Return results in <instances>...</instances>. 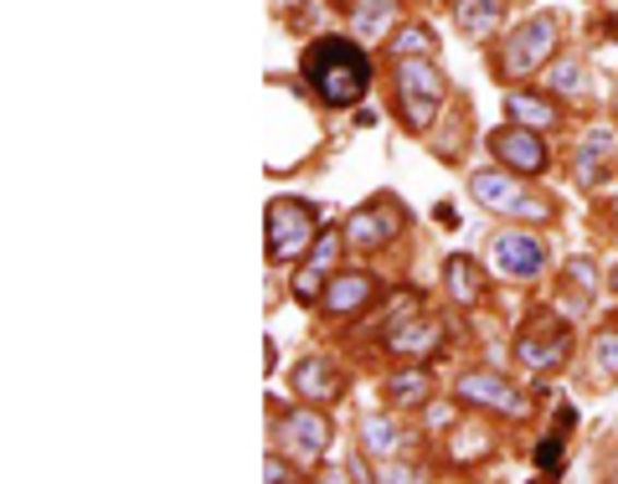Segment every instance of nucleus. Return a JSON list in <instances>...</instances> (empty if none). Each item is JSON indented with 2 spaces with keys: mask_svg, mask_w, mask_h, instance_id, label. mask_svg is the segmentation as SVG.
<instances>
[{
  "mask_svg": "<svg viewBox=\"0 0 618 484\" xmlns=\"http://www.w3.org/2000/svg\"><path fill=\"white\" fill-rule=\"evenodd\" d=\"M299 72H305V83L314 88V98L330 108L361 104L366 88H371V62H366V52L356 42H346V36L314 42L305 52V62H299Z\"/></svg>",
  "mask_w": 618,
  "mask_h": 484,
  "instance_id": "f257e3e1",
  "label": "nucleus"
},
{
  "mask_svg": "<svg viewBox=\"0 0 618 484\" xmlns=\"http://www.w3.org/2000/svg\"><path fill=\"white\" fill-rule=\"evenodd\" d=\"M320 222H314V206L299 197H278L269 201V258L273 263H289L314 243Z\"/></svg>",
  "mask_w": 618,
  "mask_h": 484,
  "instance_id": "f03ea898",
  "label": "nucleus"
},
{
  "mask_svg": "<svg viewBox=\"0 0 618 484\" xmlns=\"http://www.w3.org/2000/svg\"><path fill=\"white\" fill-rule=\"evenodd\" d=\"M397 93H402V119H407V129H428L438 104H443V78H438L433 62L402 57L397 62Z\"/></svg>",
  "mask_w": 618,
  "mask_h": 484,
  "instance_id": "7ed1b4c3",
  "label": "nucleus"
},
{
  "mask_svg": "<svg viewBox=\"0 0 618 484\" xmlns=\"http://www.w3.org/2000/svg\"><path fill=\"white\" fill-rule=\"evenodd\" d=\"M551 47H557V16L542 11L526 26H515V36L506 42V72H536L551 57Z\"/></svg>",
  "mask_w": 618,
  "mask_h": 484,
  "instance_id": "20e7f679",
  "label": "nucleus"
},
{
  "mask_svg": "<svg viewBox=\"0 0 618 484\" xmlns=\"http://www.w3.org/2000/svg\"><path fill=\"white\" fill-rule=\"evenodd\" d=\"M490 150H495V161H506L515 176H542V170H546V144L536 140L526 125L495 129V134H490Z\"/></svg>",
  "mask_w": 618,
  "mask_h": 484,
  "instance_id": "39448f33",
  "label": "nucleus"
},
{
  "mask_svg": "<svg viewBox=\"0 0 618 484\" xmlns=\"http://www.w3.org/2000/svg\"><path fill=\"white\" fill-rule=\"evenodd\" d=\"M459 402H470V408H490V413H506V417L526 413V397L515 392L506 377H495V371H470V377L459 381Z\"/></svg>",
  "mask_w": 618,
  "mask_h": 484,
  "instance_id": "423d86ee",
  "label": "nucleus"
},
{
  "mask_svg": "<svg viewBox=\"0 0 618 484\" xmlns=\"http://www.w3.org/2000/svg\"><path fill=\"white\" fill-rule=\"evenodd\" d=\"M490 263L506 279H536L546 269V248L531 233H500L490 243Z\"/></svg>",
  "mask_w": 618,
  "mask_h": 484,
  "instance_id": "0eeeda50",
  "label": "nucleus"
},
{
  "mask_svg": "<svg viewBox=\"0 0 618 484\" xmlns=\"http://www.w3.org/2000/svg\"><path fill=\"white\" fill-rule=\"evenodd\" d=\"M278 438H284V449H289L299 464H320L330 449V423L320 413H289L284 428H278Z\"/></svg>",
  "mask_w": 618,
  "mask_h": 484,
  "instance_id": "6e6552de",
  "label": "nucleus"
},
{
  "mask_svg": "<svg viewBox=\"0 0 618 484\" xmlns=\"http://www.w3.org/2000/svg\"><path fill=\"white\" fill-rule=\"evenodd\" d=\"M397 227H402L397 206H392V201H371V206H361V212L346 222V243L350 248H382V243H392Z\"/></svg>",
  "mask_w": 618,
  "mask_h": 484,
  "instance_id": "1a4fd4ad",
  "label": "nucleus"
},
{
  "mask_svg": "<svg viewBox=\"0 0 618 484\" xmlns=\"http://www.w3.org/2000/svg\"><path fill=\"white\" fill-rule=\"evenodd\" d=\"M470 191H474V201H479V206H490V212H510V216H515L521 206H526L521 180L506 176V170H474Z\"/></svg>",
  "mask_w": 618,
  "mask_h": 484,
  "instance_id": "9d476101",
  "label": "nucleus"
},
{
  "mask_svg": "<svg viewBox=\"0 0 618 484\" xmlns=\"http://www.w3.org/2000/svg\"><path fill=\"white\" fill-rule=\"evenodd\" d=\"M377 299V279L371 273H341L325 284V309L330 315H361Z\"/></svg>",
  "mask_w": 618,
  "mask_h": 484,
  "instance_id": "9b49d317",
  "label": "nucleus"
},
{
  "mask_svg": "<svg viewBox=\"0 0 618 484\" xmlns=\"http://www.w3.org/2000/svg\"><path fill=\"white\" fill-rule=\"evenodd\" d=\"M289 381L305 402H335V397H341V377H335V366H330L325 356H305L294 366Z\"/></svg>",
  "mask_w": 618,
  "mask_h": 484,
  "instance_id": "f8f14e48",
  "label": "nucleus"
},
{
  "mask_svg": "<svg viewBox=\"0 0 618 484\" xmlns=\"http://www.w3.org/2000/svg\"><path fill=\"white\" fill-rule=\"evenodd\" d=\"M515 356H521V366H531V371L562 366L567 361V330L557 324V330H546V335H521V341H515Z\"/></svg>",
  "mask_w": 618,
  "mask_h": 484,
  "instance_id": "ddd939ff",
  "label": "nucleus"
},
{
  "mask_svg": "<svg viewBox=\"0 0 618 484\" xmlns=\"http://www.w3.org/2000/svg\"><path fill=\"white\" fill-rule=\"evenodd\" d=\"M438 341H443V330H438L433 320H413V324L387 330V351H392V356H433Z\"/></svg>",
  "mask_w": 618,
  "mask_h": 484,
  "instance_id": "4468645a",
  "label": "nucleus"
},
{
  "mask_svg": "<svg viewBox=\"0 0 618 484\" xmlns=\"http://www.w3.org/2000/svg\"><path fill=\"white\" fill-rule=\"evenodd\" d=\"M454 16L464 36H490L500 26V0H459Z\"/></svg>",
  "mask_w": 618,
  "mask_h": 484,
  "instance_id": "2eb2a0df",
  "label": "nucleus"
},
{
  "mask_svg": "<svg viewBox=\"0 0 618 484\" xmlns=\"http://www.w3.org/2000/svg\"><path fill=\"white\" fill-rule=\"evenodd\" d=\"M382 392H387V402H392V408H418L423 397L433 392V377H428V371H397V377L387 381Z\"/></svg>",
  "mask_w": 618,
  "mask_h": 484,
  "instance_id": "dca6fc26",
  "label": "nucleus"
},
{
  "mask_svg": "<svg viewBox=\"0 0 618 484\" xmlns=\"http://www.w3.org/2000/svg\"><path fill=\"white\" fill-rule=\"evenodd\" d=\"M397 16V0H356V32L361 36H387Z\"/></svg>",
  "mask_w": 618,
  "mask_h": 484,
  "instance_id": "f3484780",
  "label": "nucleus"
},
{
  "mask_svg": "<svg viewBox=\"0 0 618 484\" xmlns=\"http://www.w3.org/2000/svg\"><path fill=\"white\" fill-rule=\"evenodd\" d=\"M506 108H510V119H515V125H531V129L557 125V108L542 104V98H531V93H510Z\"/></svg>",
  "mask_w": 618,
  "mask_h": 484,
  "instance_id": "a211bd4d",
  "label": "nucleus"
},
{
  "mask_svg": "<svg viewBox=\"0 0 618 484\" xmlns=\"http://www.w3.org/2000/svg\"><path fill=\"white\" fill-rule=\"evenodd\" d=\"M449 294H454L459 305H474L479 299V269H474V258H449Z\"/></svg>",
  "mask_w": 618,
  "mask_h": 484,
  "instance_id": "6ab92c4d",
  "label": "nucleus"
},
{
  "mask_svg": "<svg viewBox=\"0 0 618 484\" xmlns=\"http://www.w3.org/2000/svg\"><path fill=\"white\" fill-rule=\"evenodd\" d=\"M438 52V32L433 26H407L392 36V57H433Z\"/></svg>",
  "mask_w": 618,
  "mask_h": 484,
  "instance_id": "aec40b11",
  "label": "nucleus"
},
{
  "mask_svg": "<svg viewBox=\"0 0 618 484\" xmlns=\"http://www.w3.org/2000/svg\"><path fill=\"white\" fill-rule=\"evenodd\" d=\"M361 438H366V449L377 453V459H392V453L402 449V433L392 428V423H382V417H366Z\"/></svg>",
  "mask_w": 618,
  "mask_h": 484,
  "instance_id": "412c9836",
  "label": "nucleus"
},
{
  "mask_svg": "<svg viewBox=\"0 0 618 484\" xmlns=\"http://www.w3.org/2000/svg\"><path fill=\"white\" fill-rule=\"evenodd\" d=\"M593 377L603 381H618V324H608L593 345Z\"/></svg>",
  "mask_w": 618,
  "mask_h": 484,
  "instance_id": "4be33fe9",
  "label": "nucleus"
},
{
  "mask_svg": "<svg viewBox=\"0 0 618 484\" xmlns=\"http://www.w3.org/2000/svg\"><path fill=\"white\" fill-rule=\"evenodd\" d=\"M546 88L567 93V98H582L587 93V72H582V62H557V68L546 72Z\"/></svg>",
  "mask_w": 618,
  "mask_h": 484,
  "instance_id": "5701e85b",
  "label": "nucleus"
},
{
  "mask_svg": "<svg viewBox=\"0 0 618 484\" xmlns=\"http://www.w3.org/2000/svg\"><path fill=\"white\" fill-rule=\"evenodd\" d=\"M341 243H346V233H335V227H330V233H320L314 237V252H309V263H314V269H335V258H341Z\"/></svg>",
  "mask_w": 618,
  "mask_h": 484,
  "instance_id": "b1692460",
  "label": "nucleus"
},
{
  "mask_svg": "<svg viewBox=\"0 0 618 484\" xmlns=\"http://www.w3.org/2000/svg\"><path fill=\"white\" fill-rule=\"evenodd\" d=\"M320 273H325V269H314V263H309V269L294 279V299H305V305H309V299H325V288H320Z\"/></svg>",
  "mask_w": 618,
  "mask_h": 484,
  "instance_id": "393cba45",
  "label": "nucleus"
},
{
  "mask_svg": "<svg viewBox=\"0 0 618 484\" xmlns=\"http://www.w3.org/2000/svg\"><path fill=\"white\" fill-rule=\"evenodd\" d=\"M536 464H542L546 474H562V444H542V449H536Z\"/></svg>",
  "mask_w": 618,
  "mask_h": 484,
  "instance_id": "a878e982",
  "label": "nucleus"
},
{
  "mask_svg": "<svg viewBox=\"0 0 618 484\" xmlns=\"http://www.w3.org/2000/svg\"><path fill=\"white\" fill-rule=\"evenodd\" d=\"M608 150H614V134H608V129H593V134H587V144H582V155H608Z\"/></svg>",
  "mask_w": 618,
  "mask_h": 484,
  "instance_id": "bb28decb",
  "label": "nucleus"
},
{
  "mask_svg": "<svg viewBox=\"0 0 618 484\" xmlns=\"http://www.w3.org/2000/svg\"><path fill=\"white\" fill-rule=\"evenodd\" d=\"M614 288H618V269H614Z\"/></svg>",
  "mask_w": 618,
  "mask_h": 484,
  "instance_id": "cd10ccee",
  "label": "nucleus"
}]
</instances>
